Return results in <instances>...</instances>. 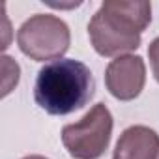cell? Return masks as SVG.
I'll list each match as a JSON object with an SVG mask.
<instances>
[{"mask_svg": "<svg viewBox=\"0 0 159 159\" xmlns=\"http://www.w3.org/2000/svg\"><path fill=\"white\" fill-rule=\"evenodd\" d=\"M148 56H150V66H152V71H153V77L155 81L159 83V38H155L150 47H148Z\"/></svg>", "mask_w": 159, "mask_h": 159, "instance_id": "cell-8", "label": "cell"}, {"mask_svg": "<svg viewBox=\"0 0 159 159\" xmlns=\"http://www.w3.org/2000/svg\"><path fill=\"white\" fill-rule=\"evenodd\" d=\"M96 94L90 67L75 58H60L45 64L34 83L36 103L52 116H66L83 109Z\"/></svg>", "mask_w": 159, "mask_h": 159, "instance_id": "cell-2", "label": "cell"}, {"mask_svg": "<svg viewBox=\"0 0 159 159\" xmlns=\"http://www.w3.org/2000/svg\"><path fill=\"white\" fill-rule=\"evenodd\" d=\"M112 159H159V135L148 125L127 127L114 148Z\"/></svg>", "mask_w": 159, "mask_h": 159, "instance_id": "cell-6", "label": "cell"}, {"mask_svg": "<svg viewBox=\"0 0 159 159\" xmlns=\"http://www.w3.org/2000/svg\"><path fill=\"white\" fill-rule=\"evenodd\" d=\"M112 114L107 105H94L81 120L62 129V144L73 159H99L112 137Z\"/></svg>", "mask_w": 159, "mask_h": 159, "instance_id": "cell-4", "label": "cell"}, {"mask_svg": "<svg viewBox=\"0 0 159 159\" xmlns=\"http://www.w3.org/2000/svg\"><path fill=\"white\" fill-rule=\"evenodd\" d=\"M71 43L66 21L49 13H36L26 19L17 32V45L23 54L36 62L60 60Z\"/></svg>", "mask_w": 159, "mask_h": 159, "instance_id": "cell-3", "label": "cell"}, {"mask_svg": "<svg viewBox=\"0 0 159 159\" xmlns=\"http://www.w3.org/2000/svg\"><path fill=\"white\" fill-rule=\"evenodd\" d=\"M49 6L52 8H58V10H69V8H79L81 6V2H73V4H54V2H47Z\"/></svg>", "mask_w": 159, "mask_h": 159, "instance_id": "cell-9", "label": "cell"}, {"mask_svg": "<svg viewBox=\"0 0 159 159\" xmlns=\"http://www.w3.org/2000/svg\"><path fill=\"white\" fill-rule=\"evenodd\" d=\"M146 83V66L137 54L114 58L105 69V84L112 98L120 101H133L140 96Z\"/></svg>", "mask_w": 159, "mask_h": 159, "instance_id": "cell-5", "label": "cell"}, {"mask_svg": "<svg viewBox=\"0 0 159 159\" xmlns=\"http://www.w3.org/2000/svg\"><path fill=\"white\" fill-rule=\"evenodd\" d=\"M2 69H4V92H2V96L6 98L13 90V86H17L21 69H19V64L10 56H2Z\"/></svg>", "mask_w": 159, "mask_h": 159, "instance_id": "cell-7", "label": "cell"}, {"mask_svg": "<svg viewBox=\"0 0 159 159\" xmlns=\"http://www.w3.org/2000/svg\"><path fill=\"white\" fill-rule=\"evenodd\" d=\"M23 159H49V157H45V155H26Z\"/></svg>", "mask_w": 159, "mask_h": 159, "instance_id": "cell-10", "label": "cell"}, {"mask_svg": "<svg viewBox=\"0 0 159 159\" xmlns=\"http://www.w3.org/2000/svg\"><path fill=\"white\" fill-rule=\"evenodd\" d=\"M152 23V4L144 0L122 2L109 0L99 6L88 23V36L94 51L101 56H125L137 51L142 32Z\"/></svg>", "mask_w": 159, "mask_h": 159, "instance_id": "cell-1", "label": "cell"}]
</instances>
